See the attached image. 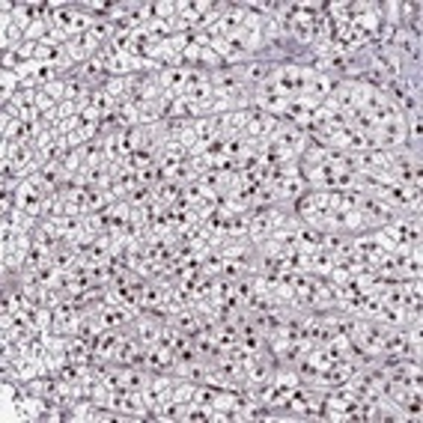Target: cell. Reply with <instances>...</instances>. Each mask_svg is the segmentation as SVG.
I'll return each instance as SVG.
<instances>
[{
  "label": "cell",
  "mask_w": 423,
  "mask_h": 423,
  "mask_svg": "<svg viewBox=\"0 0 423 423\" xmlns=\"http://www.w3.org/2000/svg\"><path fill=\"white\" fill-rule=\"evenodd\" d=\"M162 328H164V319L162 316H155L150 310H143L135 322L128 325V334L135 337L143 349H150V346H158V337H162Z\"/></svg>",
  "instance_id": "6da1fadb"
},
{
  "label": "cell",
  "mask_w": 423,
  "mask_h": 423,
  "mask_svg": "<svg viewBox=\"0 0 423 423\" xmlns=\"http://www.w3.org/2000/svg\"><path fill=\"white\" fill-rule=\"evenodd\" d=\"M328 101H331V105L337 108L340 113H346V116H349V113H355V111L361 108V84L343 78L337 86H334V93H331Z\"/></svg>",
  "instance_id": "7a4b0ae2"
},
{
  "label": "cell",
  "mask_w": 423,
  "mask_h": 423,
  "mask_svg": "<svg viewBox=\"0 0 423 423\" xmlns=\"http://www.w3.org/2000/svg\"><path fill=\"white\" fill-rule=\"evenodd\" d=\"M343 78H337V75H313L310 81H308V86H304V96L301 98H308L310 105H325V101L331 98V93H334V86H337Z\"/></svg>",
  "instance_id": "3957f363"
},
{
  "label": "cell",
  "mask_w": 423,
  "mask_h": 423,
  "mask_svg": "<svg viewBox=\"0 0 423 423\" xmlns=\"http://www.w3.org/2000/svg\"><path fill=\"white\" fill-rule=\"evenodd\" d=\"M191 349H194V358L209 361V363L221 355V349H218V343H215L212 328H203L200 334H194V337H191Z\"/></svg>",
  "instance_id": "277c9868"
},
{
  "label": "cell",
  "mask_w": 423,
  "mask_h": 423,
  "mask_svg": "<svg viewBox=\"0 0 423 423\" xmlns=\"http://www.w3.org/2000/svg\"><path fill=\"white\" fill-rule=\"evenodd\" d=\"M274 188H277V197H281V203H295L301 194H308V191H310V185H308V179H304L301 173L281 179Z\"/></svg>",
  "instance_id": "5b68a950"
},
{
  "label": "cell",
  "mask_w": 423,
  "mask_h": 423,
  "mask_svg": "<svg viewBox=\"0 0 423 423\" xmlns=\"http://www.w3.org/2000/svg\"><path fill=\"white\" fill-rule=\"evenodd\" d=\"M158 81H162L164 93L182 96V93H185V86H188V69H185V66H176V69H164L162 75H158Z\"/></svg>",
  "instance_id": "8992f818"
},
{
  "label": "cell",
  "mask_w": 423,
  "mask_h": 423,
  "mask_svg": "<svg viewBox=\"0 0 423 423\" xmlns=\"http://www.w3.org/2000/svg\"><path fill=\"white\" fill-rule=\"evenodd\" d=\"M155 200L162 203V206L173 209L176 203H182V185L179 182H170V179H162L155 185Z\"/></svg>",
  "instance_id": "52a82bcc"
},
{
  "label": "cell",
  "mask_w": 423,
  "mask_h": 423,
  "mask_svg": "<svg viewBox=\"0 0 423 423\" xmlns=\"http://www.w3.org/2000/svg\"><path fill=\"white\" fill-rule=\"evenodd\" d=\"M334 266H340V262L331 251H325V247H319V251L310 254V274L313 277H328Z\"/></svg>",
  "instance_id": "ba28073f"
},
{
  "label": "cell",
  "mask_w": 423,
  "mask_h": 423,
  "mask_svg": "<svg viewBox=\"0 0 423 423\" xmlns=\"http://www.w3.org/2000/svg\"><path fill=\"white\" fill-rule=\"evenodd\" d=\"M120 385L125 390H143L150 385V373L143 367H120Z\"/></svg>",
  "instance_id": "9c48e42d"
},
{
  "label": "cell",
  "mask_w": 423,
  "mask_h": 423,
  "mask_svg": "<svg viewBox=\"0 0 423 423\" xmlns=\"http://www.w3.org/2000/svg\"><path fill=\"white\" fill-rule=\"evenodd\" d=\"M116 105H120V101H116V98L105 90V86H96V90H93V108L98 111L101 120H108V116H113Z\"/></svg>",
  "instance_id": "30bf717a"
},
{
  "label": "cell",
  "mask_w": 423,
  "mask_h": 423,
  "mask_svg": "<svg viewBox=\"0 0 423 423\" xmlns=\"http://www.w3.org/2000/svg\"><path fill=\"white\" fill-rule=\"evenodd\" d=\"M63 48H66V54H69V60L75 63V69H78V66H84V63L93 57L90 51H86V45H84V39H81V36H72Z\"/></svg>",
  "instance_id": "8fae6325"
},
{
  "label": "cell",
  "mask_w": 423,
  "mask_h": 423,
  "mask_svg": "<svg viewBox=\"0 0 423 423\" xmlns=\"http://www.w3.org/2000/svg\"><path fill=\"white\" fill-rule=\"evenodd\" d=\"M194 390H197L194 382H188V378H179L176 388H173V393H170V400H176V402H182V405H188V402L194 400Z\"/></svg>",
  "instance_id": "7c38bea8"
},
{
  "label": "cell",
  "mask_w": 423,
  "mask_h": 423,
  "mask_svg": "<svg viewBox=\"0 0 423 423\" xmlns=\"http://www.w3.org/2000/svg\"><path fill=\"white\" fill-rule=\"evenodd\" d=\"M48 33H51V16H48V18H36V21L30 24V30L24 33V39H27V42H42Z\"/></svg>",
  "instance_id": "4fadbf2b"
},
{
  "label": "cell",
  "mask_w": 423,
  "mask_h": 423,
  "mask_svg": "<svg viewBox=\"0 0 423 423\" xmlns=\"http://www.w3.org/2000/svg\"><path fill=\"white\" fill-rule=\"evenodd\" d=\"M101 86H105V90H108L116 101H123V98L128 96V90H125V78H105V84H101Z\"/></svg>",
  "instance_id": "5bb4252c"
}]
</instances>
